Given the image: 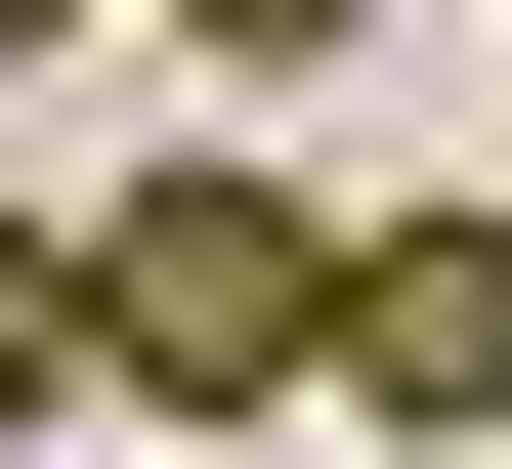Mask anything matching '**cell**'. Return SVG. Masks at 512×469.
<instances>
[{
  "mask_svg": "<svg viewBox=\"0 0 512 469\" xmlns=\"http://www.w3.org/2000/svg\"><path fill=\"white\" fill-rule=\"evenodd\" d=\"M171 43H214V86H299V43H342V0H171Z\"/></svg>",
  "mask_w": 512,
  "mask_h": 469,
  "instance_id": "277c9868",
  "label": "cell"
},
{
  "mask_svg": "<svg viewBox=\"0 0 512 469\" xmlns=\"http://www.w3.org/2000/svg\"><path fill=\"white\" fill-rule=\"evenodd\" d=\"M342 427H470L512 469V214H342Z\"/></svg>",
  "mask_w": 512,
  "mask_h": 469,
  "instance_id": "7a4b0ae2",
  "label": "cell"
},
{
  "mask_svg": "<svg viewBox=\"0 0 512 469\" xmlns=\"http://www.w3.org/2000/svg\"><path fill=\"white\" fill-rule=\"evenodd\" d=\"M43 43H86V0H0V86H43Z\"/></svg>",
  "mask_w": 512,
  "mask_h": 469,
  "instance_id": "5b68a950",
  "label": "cell"
},
{
  "mask_svg": "<svg viewBox=\"0 0 512 469\" xmlns=\"http://www.w3.org/2000/svg\"><path fill=\"white\" fill-rule=\"evenodd\" d=\"M128 384V299H86V214H0V427H86Z\"/></svg>",
  "mask_w": 512,
  "mask_h": 469,
  "instance_id": "3957f363",
  "label": "cell"
},
{
  "mask_svg": "<svg viewBox=\"0 0 512 469\" xmlns=\"http://www.w3.org/2000/svg\"><path fill=\"white\" fill-rule=\"evenodd\" d=\"M86 299H128V427H256V384H342V214H299V171H214V128L86 214Z\"/></svg>",
  "mask_w": 512,
  "mask_h": 469,
  "instance_id": "6da1fadb",
  "label": "cell"
}]
</instances>
